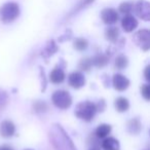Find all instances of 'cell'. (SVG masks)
<instances>
[{
	"label": "cell",
	"instance_id": "1",
	"mask_svg": "<svg viewBox=\"0 0 150 150\" xmlns=\"http://www.w3.org/2000/svg\"><path fill=\"white\" fill-rule=\"evenodd\" d=\"M48 139L54 150H77L64 127L59 123L50 125Z\"/></svg>",
	"mask_w": 150,
	"mask_h": 150
},
{
	"label": "cell",
	"instance_id": "2",
	"mask_svg": "<svg viewBox=\"0 0 150 150\" xmlns=\"http://www.w3.org/2000/svg\"><path fill=\"white\" fill-rule=\"evenodd\" d=\"M97 112H98V110H97L95 103L90 102V101H83V102H80L76 105L74 114L81 120L90 122L95 118Z\"/></svg>",
	"mask_w": 150,
	"mask_h": 150
},
{
	"label": "cell",
	"instance_id": "3",
	"mask_svg": "<svg viewBox=\"0 0 150 150\" xmlns=\"http://www.w3.org/2000/svg\"><path fill=\"white\" fill-rule=\"evenodd\" d=\"M21 13L20 5L17 2H6L0 7V21L4 24L13 23Z\"/></svg>",
	"mask_w": 150,
	"mask_h": 150
},
{
	"label": "cell",
	"instance_id": "4",
	"mask_svg": "<svg viewBox=\"0 0 150 150\" xmlns=\"http://www.w3.org/2000/svg\"><path fill=\"white\" fill-rule=\"evenodd\" d=\"M52 102L57 108L66 110V109L70 108V106L72 105V97L67 91L59 90L52 94Z\"/></svg>",
	"mask_w": 150,
	"mask_h": 150
},
{
	"label": "cell",
	"instance_id": "5",
	"mask_svg": "<svg viewBox=\"0 0 150 150\" xmlns=\"http://www.w3.org/2000/svg\"><path fill=\"white\" fill-rule=\"evenodd\" d=\"M133 41L142 50L147 52L150 48V31L148 29H142L137 31L133 36Z\"/></svg>",
	"mask_w": 150,
	"mask_h": 150
},
{
	"label": "cell",
	"instance_id": "6",
	"mask_svg": "<svg viewBox=\"0 0 150 150\" xmlns=\"http://www.w3.org/2000/svg\"><path fill=\"white\" fill-rule=\"evenodd\" d=\"M134 11L141 20L150 21V3L146 0H138L134 3Z\"/></svg>",
	"mask_w": 150,
	"mask_h": 150
},
{
	"label": "cell",
	"instance_id": "7",
	"mask_svg": "<svg viewBox=\"0 0 150 150\" xmlns=\"http://www.w3.org/2000/svg\"><path fill=\"white\" fill-rule=\"evenodd\" d=\"M68 83L71 88L79 90L86 84V77L80 71H74L68 75Z\"/></svg>",
	"mask_w": 150,
	"mask_h": 150
},
{
	"label": "cell",
	"instance_id": "8",
	"mask_svg": "<svg viewBox=\"0 0 150 150\" xmlns=\"http://www.w3.org/2000/svg\"><path fill=\"white\" fill-rule=\"evenodd\" d=\"M101 19L106 25H113L118 21L119 16L116 9L107 7V8H104L101 11Z\"/></svg>",
	"mask_w": 150,
	"mask_h": 150
},
{
	"label": "cell",
	"instance_id": "9",
	"mask_svg": "<svg viewBox=\"0 0 150 150\" xmlns=\"http://www.w3.org/2000/svg\"><path fill=\"white\" fill-rule=\"evenodd\" d=\"M129 80L127 77H125V75L120 74V73H117L114 74L112 77V84L113 88H115L118 92H123V91L127 90L129 86Z\"/></svg>",
	"mask_w": 150,
	"mask_h": 150
},
{
	"label": "cell",
	"instance_id": "10",
	"mask_svg": "<svg viewBox=\"0 0 150 150\" xmlns=\"http://www.w3.org/2000/svg\"><path fill=\"white\" fill-rule=\"evenodd\" d=\"M16 134V125L11 120L0 122V136L2 138H11Z\"/></svg>",
	"mask_w": 150,
	"mask_h": 150
},
{
	"label": "cell",
	"instance_id": "11",
	"mask_svg": "<svg viewBox=\"0 0 150 150\" xmlns=\"http://www.w3.org/2000/svg\"><path fill=\"white\" fill-rule=\"evenodd\" d=\"M94 2H95V0H80L79 2L75 5V6L73 7L70 11H69V13H67V16L65 17L64 20H65V21H67V20H70L71 18H73V17H75L76 15H78L80 11H83V9L86 8L88 6H90V5L92 4V3H94Z\"/></svg>",
	"mask_w": 150,
	"mask_h": 150
},
{
	"label": "cell",
	"instance_id": "12",
	"mask_svg": "<svg viewBox=\"0 0 150 150\" xmlns=\"http://www.w3.org/2000/svg\"><path fill=\"white\" fill-rule=\"evenodd\" d=\"M121 27L125 32L131 33L138 27L137 19L132 15H125V17L121 20Z\"/></svg>",
	"mask_w": 150,
	"mask_h": 150
},
{
	"label": "cell",
	"instance_id": "13",
	"mask_svg": "<svg viewBox=\"0 0 150 150\" xmlns=\"http://www.w3.org/2000/svg\"><path fill=\"white\" fill-rule=\"evenodd\" d=\"M66 78L64 69L61 66H56L50 73V81L54 84H60Z\"/></svg>",
	"mask_w": 150,
	"mask_h": 150
},
{
	"label": "cell",
	"instance_id": "14",
	"mask_svg": "<svg viewBox=\"0 0 150 150\" xmlns=\"http://www.w3.org/2000/svg\"><path fill=\"white\" fill-rule=\"evenodd\" d=\"M101 146H102L103 150H120L119 141L113 137L104 138Z\"/></svg>",
	"mask_w": 150,
	"mask_h": 150
},
{
	"label": "cell",
	"instance_id": "15",
	"mask_svg": "<svg viewBox=\"0 0 150 150\" xmlns=\"http://www.w3.org/2000/svg\"><path fill=\"white\" fill-rule=\"evenodd\" d=\"M127 131L131 135H139L142 131V123L139 118H132L127 125Z\"/></svg>",
	"mask_w": 150,
	"mask_h": 150
},
{
	"label": "cell",
	"instance_id": "16",
	"mask_svg": "<svg viewBox=\"0 0 150 150\" xmlns=\"http://www.w3.org/2000/svg\"><path fill=\"white\" fill-rule=\"evenodd\" d=\"M112 131V127L108 123H101L100 125H98V127L95 131V136L99 139H104L106 138L109 134Z\"/></svg>",
	"mask_w": 150,
	"mask_h": 150
},
{
	"label": "cell",
	"instance_id": "17",
	"mask_svg": "<svg viewBox=\"0 0 150 150\" xmlns=\"http://www.w3.org/2000/svg\"><path fill=\"white\" fill-rule=\"evenodd\" d=\"M114 107L117 112H120V113L125 112V111H127L129 108V102L125 97H118V98L114 101Z\"/></svg>",
	"mask_w": 150,
	"mask_h": 150
},
{
	"label": "cell",
	"instance_id": "18",
	"mask_svg": "<svg viewBox=\"0 0 150 150\" xmlns=\"http://www.w3.org/2000/svg\"><path fill=\"white\" fill-rule=\"evenodd\" d=\"M105 37L108 41L110 42H116L119 38V30L118 28L111 26L105 30Z\"/></svg>",
	"mask_w": 150,
	"mask_h": 150
},
{
	"label": "cell",
	"instance_id": "19",
	"mask_svg": "<svg viewBox=\"0 0 150 150\" xmlns=\"http://www.w3.org/2000/svg\"><path fill=\"white\" fill-rule=\"evenodd\" d=\"M57 50H58V45L56 44L54 40H50V41L46 43L43 50H42V57H44L45 59H48L50 56H52Z\"/></svg>",
	"mask_w": 150,
	"mask_h": 150
},
{
	"label": "cell",
	"instance_id": "20",
	"mask_svg": "<svg viewBox=\"0 0 150 150\" xmlns=\"http://www.w3.org/2000/svg\"><path fill=\"white\" fill-rule=\"evenodd\" d=\"M92 60V64L93 66H96L98 67V68H102V67L106 66L107 64H108V57L106 56V54H97V56H95L93 59H91Z\"/></svg>",
	"mask_w": 150,
	"mask_h": 150
},
{
	"label": "cell",
	"instance_id": "21",
	"mask_svg": "<svg viewBox=\"0 0 150 150\" xmlns=\"http://www.w3.org/2000/svg\"><path fill=\"white\" fill-rule=\"evenodd\" d=\"M88 42L86 39L84 38H76L73 42V47L75 48L78 52H83L88 48Z\"/></svg>",
	"mask_w": 150,
	"mask_h": 150
},
{
	"label": "cell",
	"instance_id": "22",
	"mask_svg": "<svg viewBox=\"0 0 150 150\" xmlns=\"http://www.w3.org/2000/svg\"><path fill=\"white\" fill-rule=\"evenodd\" d=\"M8 100H9V97L7 92L2 90V88H0V113L5 110L7 104H8Z\"/></svg>",
	"mask_w": 150,
	"mask_h": 150
},
{
	"label": "cell",
	"instance_id": "23",
	"mask_svg": "<svg viewBox=\"0 0 150 150\" xmlns=\"http://www.w3.org/2000/svg\"><path fill=\"white\" fill-rule=\"evenodd\" d=\"M127 65H129V59L125 54H119L115 60V68L119 69V70L127 68Z\"/></svg>",
	"mask_w": 150,
	"mask_h": 150
},
{
	"label": "cell",
	"instance_id": "24",
	"mask_svg": "<svg viewBox=\"0 0 150 150\" xmlns=\"http://www.w3.org/2000/svg\"><path fill=\"white\" fill-rule=\"evenodd\" d=\"M48 109V106L44 101L37 100L33 103V110L36 113H44Z\"/></svg>",
	"mask_w": 150,
	"mask_h": 150
},
{
	"label": "cell",
	"instance_id": "25",
	"mask_svg": "<svg viewBox=\"0 0 150 150\" xmlns=\"http://www.w3.org/2000/svg\"><path fill=\"white\" fill-rule=\"evenodd\" d=\"M119 13L123 15H131L132 11H134V2L132 1H125L119 5Z\"/></svg>",
	"mask_w": 150,
	"mask_h": 150
},
{
	"label": "cell",
	"instance_id": "26",
	"mask_svg": "<svg viewBox=\"0 0 150 150\" xmlns=\"http://www.w3.org/2000/svg\"><path fill=\"white\" fill-rule=\"evenodd\" d=\"M92 66H93L92 60L88 58H86V59H83V60L80 61L79 66L78 67H79V69L82 71H88L91 68H92Z\"/></svg>",
	"mask_w": 150,
	"mask_h": 150
},
{
	"label": "cell",
	"instance_id": "27",
	"mask_svg": "<svg viewBox=\"0 0 150 150\" xmlns=\"http://www.w3.org/2000/svg\"><path fill=\"white\" fill-rule=\"evenodd\" d=\"M141 95L146 101H149L150 100V88H149V84L145 83V84H142L141 86Z\"/></svg>",
	"mask_w": 150,
	"mask_h": 150
},
{
	"label": "cell",
	"instance_id": "28",
	"mask_svg": "<svg viewBox=\"0 0 150 150\" xmlns=\"http://www.w3.org/2000/svg\"><path fill=\"white\" fill-rule=\"evenodd\" d=\"M96 107H97V110L103 112V111L105 110V108H106V103H105V101L102 99V100L99 101L98 104H96Z\"/></svg>",
	"mask_w": 150,
	"mask_h": 150
},
{
	"label": "cell",
	"instance_id": "29",
	"mask_svg": "<svg viewBox=\"0 0 150 150\" xmlns=\"http://www.w3.org/2000/svg\"><path fill=\"white\" fill-rule=\"evenodd\" d=\"M149 71H150V66L148 65V66L145 68V71H144V76H145V79L147 80V81H150V74H149Z\"/></svg>",
	"mask_w": 150,
	"mask_h": 150
},
{
	"label": "cell",
	"instance_id": "30",
	"mask_svg": "<svg viewBox=\"0 0 150 150\" xmlns=\"http://www.w3.org/2000/svg\"><path fill=\"white\" fill-rule=\"evenodd\" d=\"M0 150H13V148H11L9 146H0Z\"/></svg>",
	"mask_w": 150,
	"mask_h": 150
},
{
	"label": "cell",
	"instance_id": "31",
	"mask_svg": "<svg viewBox=\"0 0 150 150\" xmlns=\"http://www.w3.org/2000/svg\"><path fill=\"white\" fill-rule=\"evenodd\" d=\"M88 150H101V149H100V147H99V146H92V147H91Z\"/></svg>",
	"mask_w": 150,
	"mask_h": 150
},
{
	"label": "cell",
	"instance_id": "32",
	"mask_svg": "<svg viewBox=\"0 0 150 150\" xmlns=\"http://www.w3.org/2000/svg\"><path fill=\"white\" fill-rule=\"evenodd\" d=\"M26 150H32V149H26Z\"/></svg>",
	"mask_w": 150,
	"mask_h": 150
}]
</instances>
